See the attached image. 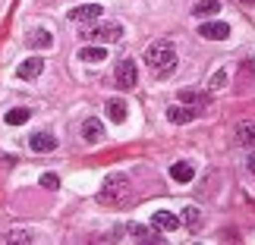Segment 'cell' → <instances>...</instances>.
Masks as SVG:
<instances>
[{"label": "cell", "instance_id": "6da1fadb", "mask_svg": "<svg viewBox=\"0 0 255 245\" xmlns=\"http://www.w3.org/2000/svg\"><path fill=\"white\" fill-rule=\"evenodd\" d=\"M145 63H148V70L158 76V79H167L176 70V47L170 41H151L145 47Z\"/></svg>", "mask_w": 255, "mask_h": 245}, {"label": "cell", "instance_id": "7a4b0ae2", "mask_svg": "<svg viewBox=\"0 0 255 245\" xmlns=\"http://www.w3.org/2000/svg\"><path fill=\"white\" fill-rule=\"evenodd\" d=\"M126 195H129V179L123 173H114L104 179L101 192H98V201L101 204H120V201H126Z\"/></svg>", "mask_w": 255, "mask_h": 245}, {"label": "cell", "instance_id": "3957f363", "mask_svg": "<svg viewBox=\"0 0 255 245\" xmlns=\"http://www.w3.org/2000/svg\"><path fill=\"white\" fill-rule=\"evenodd\" d=\"M82 38H85V41H98V44L120 41V38H123V25H120V22H101V25H88V28H82Z\"/></svg>", "mask_w": 255, "mask_h": 245}, {"label": "cell", "instance_id": "277c9868", "mask_svg": "<svg viewBox=\"0 0 255 245\" xmlns=\"http://www.w3.org/2000/svg\"><path fill=\"white\" fill-rule=\"evenodd\" d=\"M114 82H117V88H123V91L135 88V82H139V70H135V63L129 60V57L117 60V66H114Z\"/></svg>", "mask_w": 255, "mask_h": 245}, {"label": "cell", "instance_id": "5b68a950", "mask_svg": "<svg viewBox=\"0 0 255 245\" xmlns=\"http://www.w3.org/2000/svg\"><path fill=\"white\" fill-rule=\"evenodd\" d=\"M98 16H101V3H82V6H73L70 13H66V19H70V22H79V25L95 22Z\"/></svg>", "mask_w": 255, "mask_h": 245}, {"label": "cell", "instance_id": "8992f818", "mask_svg": "<svg viewBox=\"0 0 255 245\" xmlns=\"http://www.w3.org/2000/svg\"><path fill=\"white\" fill-rule=\"evenodd\" d=\"M41 73H44V60H41V57H28V60H22V63L16 66V76H19V79H25V82L38 79Z\"/></svg>", "mask_w": 255, "mask_h": 245}, {"label": "cell", "instance_id": "52a82bcc", "mask_svg": "<svg viewBox=\"0 0 255 245\" xmlns=\"http://www.w3.org/2000/svg\"><path fill=\"white\" fill-rule=\"evenodd\" d=\"M25 47H32V51H47V47H54V35L47 32V28H32V32L25 35Z\"/></svg>", "mask_w": 255, "mask_h": 245}, {"label": "cell", "instance_id": "ba28073f", "mask_svg": "<svg viewBox=\"0 0 255 245\" xmlns=\"http://www.w3.org/2000/svg\"><path fill=\"white\" fill-rule=\"evenodd\" d=\"M199 35L208 38V41H227V38H230V25L227 22H202Z\"/></svg>", "mask_w": 255, "mask_h": 245}, {"label": "cell", "instance_id": "9c48e42d", "mask_svg": "<svg viewBox=\"0 0 255 245\" xmlns=\"http://www.w3.org/2000/svg\"><path fill=\"white\" fill-rule=\"evenodd\" d=\"M195 116H199V107H183V104L167 107V120H170V123H176V126H183V123H192Z\"/></svg>", "mask_w": 255, "mask_h": 245}, {"label": "cell", "instance_id": "30bf717a", "mask_svg": "<svg viewBox=\"0 0 255 245\" xmlns=\"http://www.w3.org/2000/svg\"><path fill=\"white\" fill-rule=\"evenodd\" d=\"M28 145H32L35 154H51V151L57 148V139H54L51 132H35L32 139H28Z\"/></svg>", "mask_w": 255, "mask_h": 245}, {"label": "cell", "instance_id": "8fae6325", "mask_svg": "<svg viewBox=\"0 0 255 245\" xmlns=\"http://www.w3.org/2000/svg\"><path fill=\"white\" fill-rule=\"evenodd\" d=\"M170 179H173V182H180V185L192 182V179H195V166H192V163H186V161H176V163L170 166Z\"/></svg>", "mask_w": 255, "mask_h": 245}, {"label": "cell", "instance_id": "7c38bea8", "mask_svg": "<svg viewBox=\"0 0 255 245\" xmlns=\"http://www.w3.org/2000/svg\"><path fill=\"white\" fill-rule=\"evenodd\" d=\"M101 135H104V126H101V120L88 116V120L82 123V139H85L88 145H98V142H101Z\"/></svg>", "mask_w": 255, "mask_h": 245}, {"label": "cell", "instance_id": "4fadbf2b", "mask_svg": "<svg viewBox=\"0 0 255 245\" xmlns=\"http://www.w3.org/2000/svg\"><path fill=\"white\" fill-rule=\"evenodd\" d=\"M151 227H158V230H176L180 227V217L170 211H154L151 214Z\"/></svg>", "mask_w": 255, "mask_h": 245}, {"label": "cell", "instance_id": "5bb4252c", "mask_svg": "<svg viewBox=\"0 0 255 245\" xmlns=\"http://www.w3.org/2000/svg\"><path fill=\"white\" fill-rule=\"evenodd\" d=\"M79 60H85V63H104L107 60V47L104 44H88V47L79 51Z\"/></svg>", "mask_w": 255, "mask_h": 245}, {"label": "cell", "instance_id": "9a60e30c", "mask_svg": "<svg viewBox=\"0 0 255 245\" xmlns=\"http://www.w3.org/2000/svg\"><path fill=\"white\" fill-rule=\"evenodd\" d=\"M176 101H180V104H192V107H205V104H208V94L195 91V88H183V91L176 94Z\"/></svg>", "mask_w": 255, "mask_h": 245}, {"label": "cell", "instance_id": "2e32d148", "mask_svg": "<svg viewBox=\"0 0 255 245\" xmlns=\"http://www.w3.org/2000/svg\"><path fill=\"white\" fill-rule=\"evenodd\" d=\"M221 13V0H195L192 6V16H218Z\"/></svg>", "mask_w": 255, "mask_h": 245}, {"label": "cell", "instance_id": "e0dca14e", "mask_svg": "<svg viewBox=\"0 0 255 245\" xmlns=\"http://www.w3.org/2000/svg\"><path fill=\"white\" fill-rule=\"evenodd\" d=\"M233 139H237V145H246V148H252V145H255V126H252V123H240Z\"/></svg>", "mask_w": 255, "mask_h": 245}, {"label": "cell", "instance_id": "ac0fdd59", "mask_svg": "<svg viewBox=\"0 0 255 245\" xmlns=\"http://www.w3.org/2000/svg\"><path fill=\"white\" fill-rule=\"evenodd\" d=\"M126 101H120V97H111V101H107V116H111L114 123H123L126 120Z\"/></svg>", "mask_w": 255, "mask_h": 245}, {"label": "cell", "instance_id": "d6986e66", "mask_svg": "<svg viewBox=\"0 0 255 245\" xmlns=\"http://www.w3.org/2000/svg\"><path fill=\"white\" fill-rule=\"evenodd\" d=\"M180 223H186L189 230H199V227H202V211L195 208V204H189V208L180 214Z\"/></svg>", "mask_w": 255, "mask_h": 245}, {"label": "cell", "instance_id": "ffe728a7", "mask_svg": "<svg viewBox=\"0 0 255 245\" xmlns=\"http://www.w3.org/2000/svg\"><path fill=\"white\" fill-rule=\"evenodd\" d=\"M126 233H129L132 239H142V242H161V236L148 233V227H142V223H129V227H126Z\"/></svg>", "mask_w": 255, "mask_h": 245}, {"label": "cell", "instance_id": "44dd1931", "mask_svg": "<svg viewBox=\"0 0 255 245\" xmlns=\"http://www.w3.org/2000/svg\"><path fill=\"white\" fill-rule=\"evenodd\" d=\"M28 116H32V110H28V107H16V110L6 113V123H9V126H22V123H28Z\"/></svg>", "mask_w": 255, "mask_h": 245}, {"label": "cell", "instance_id": "7402d4cb", "mask_svg": "<svg viewBox=\"0 0 255 245\" xmlns=\"http://www.w3.org/2000/svg\"><path fill=\"white\" fill-rule=\"evenodd\" d=\"M41 185H44V189H60V176H57V173H41Z\"/></svg>", "mask_w": 255, "mask_h": 245}, {"label": "cell", "instance_id": "603a6c76", "mask_svg": "<svg viewBox=\"0 0 255 245\" xmlns=\"http://www.w3.org/2000/svg\"><path fill=\"white\" fill-rule=\"evenodd\" d=\"M227 79H230V76H227V70H218V73L211 76V88L218 91V88H224V85H227Z\"/></svg>", "mask_w": 255, "mask_h": 245}, {"label": "cell", "instance_id": "cb8c5ba5", "mask_svg": "<svg viewBox=\"0 0 255 245\" xmlns=\"http://www.w3.org/2000/svg\"><path fill=\"white\" fill-rule=\"evenodd\" d=\"M6 242H32V233H25V230H13V233H6Z\"/></svg>", "mask_w": 255, "mask_h": 245}, {"label": "cell", "instance_id": "d4e9b609", "mask_svg": "<svg viewBox=\"0 0 255 245\" xmlns=\"http://www.w3.org/2000/svg\"><path fill=\"white\" fill-rule=\"evenodd\" d=\"M246 170L255 176V151H252V148H249V154H246Z\"/></svg>", "mask_w": 255, "mask_h": 245}, {"label": "cell", "instance_id": "484cf974", "mask_svg": "<svg viewBox=\"0 0 255 245\" xmlns=\"http://www.w3.org/2000/svg\"><path fill=\"white\" fill-rule=\"evenodd\" d=\"M240 3H246V6H255V0H240Z\"/></svg>", "mask_w": 255, "mask_h": 245}]
</instances>
